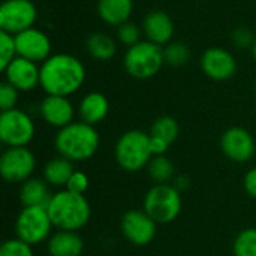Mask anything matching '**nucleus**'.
I'll use <instances>...</instances> for the list:
<instances>
[{"mask_svg": "<svg viewBox=\"0 0 256 256\" xmlns=\"http://www.w3.org/2000/svg\"><path fill=\"white\" fill-rule=\"evenodd\" d=\"M231 39H232V44L240 48V50H248V48H252L254 42H255V36H254V32L248 27H237L232 34H231Z\"/></svg>", "mask_w": 256, "mask_h": 256, "instance_id": "obj_32", "label": "nucleus"}, {"mask_svg": "<svg viewBox=\"0 0 256 256\" xmlns=\"http://www.w3.org/2000/svg\"><path fill=\"white\" fill-rule=\"evenodd\" d=\"M220 150L230 160L236 164H246L255 156V138L244 128H228L220 136Z\"/></svg>", "mask_w": 256, "mask_h": 256, "instance_id": "obj_12", "label": "nucleus"}, {"mask_svg": "<svg viewBox=\"0 0 256 256\" xmlns=\"http://www.w3.org/2000/svg\"><path fill=\"white\" fill-rule=\"evenodd\" d=\"M18 98H20V92L14 86H10L6 81L0 84V110L2 111L16 108Z\"/></svg>", "mask_w": 256, "mask_h": 256, "instance_id": "obj_31", "label": "nucleus"}, {"mask_svg": "<svg viewBox=\"0 0 256 256\" xmlns=\"http://www.w3.org/2000/svg\"><path fill=\"white\" fill-rule=\"evenodd\" d=\"M4 81L18 92H32L40 86V66L22 57H16L4 70Z\"/></svg>", "mask_w": 256, "mask_h": 256, "instance_id": "obj_15", "label": "nucleus"}, {"mask_svg": "<svg viewBox=\"0 0 256 256\" xmlns=\"http://www.w3.org/2000/svg\"><path fill=\"white\" fill-rule=\"evenodd\" d=\"M15 45H16V56L27 58L34 63H44L50 58L51 54V39L50 36L36 28H27L18 34H15Z\"/></svg>", "mask_w": 256, "mask_h": 256, "instance_id": "obj_13", "label": "nucleus"}, {"mask_svg": "<svg viewBox=\"0 0 256 256\" xmlns=\"http://www.w3.org/2000/svg\"><path fill=\"white\" fill-rule=\"evenodd\" d=\"M86 50L96 62H110L117 54V44L112 36L105 32H96L86 39Z\"/></svg>", "mask_w": 256, "mask_h": 256, "instance_id": "obj_22", "label": "nucleus"}, {"mask_svg": "<svg viewBox=\"0 0 256 256\" xmlns=\"http://www.w3.org/2000/svg\"><path fill=\"white\" fill-rule=\"evenodd\" d=\"M178 134H180L178 122L171 116H162V117L156 118L150 129V135L159 136L170 144H172L177 140Z\"/></svg>", "mask_w": 256, "mask_h": 256, "instance_id": "obj_25", "label": "nucleus"}, {"mask_svg": "<svg viewBox=\"0 0 256 256\" xmlns=\"http://www.w3.org/2000/svg\"><path fill=\"white\" fill-rule=\"evenodd\" d=\"M147 171L154 184H162L170 183V180L174 177L176 168L166 156H153L147 165Z\"/></svg>", "mask_w": 256, "mask_h": 256, "instance_id": "obj_24", "label": "nucleus"}, {"mask_svg": "<svg viewBox=\"0 0 256 256\" xmlns=\"http://www.w3.org/2000/svg\"><path fill=\"white\" fill-rule=\"evenodd\" d=\"M234 256H256V228L240 231L232 243Z\"/></svg>", "mask_w": 256, "mask_h": 256, "instance_id": "obj_27", "label": "nucleus"}, {"mask_svg": "<svg viewBox=\"0 0 256 256\" xmlns=\"http://www.w3.org/2000/svg\"><path fill=\"white\" fill-rule=\"evenodd\" d=\"M74 172H75L74 162H70L69 159L63 156H56L44 166L42 176H44V180L50 186L64 189Z\"/></svg>", "mask_w": 256, "mask_h": 256, "instance_id": "obj_23", "label": "nucleus"}, {"mask_svg": "<svg viewBox=\"0 0 256 256\" xmlns=\"http://www.w3.org/2000/svg\"><path fill=\"white\" fill-rule=\"evenodd\" d=\"M201 70L213 81H228L237 72V60L222 46L207 48L200 60Z\"/></svg>", "mask_w": 256, "mask_h": 256, "instance_id": "obj_14", "label": "nucleus"}, {"mask_svg": "<svg viewBox=\"0 0 256 256\" xmlns=\"http://www.w3.org/2000/svg\"><path fill=\"white\" fill-rule=\"evenodd\" d=\"M88 186H90L88 177H87L84 172H81V171H75V172L72 174V177L69 178V182H68V184H66L64 189H68V190H70V192H74V194L86 195Z\"/></svg>", "mask_w": 256, "mask_h": 256, "instance_id": "obj_33", "label": "nucleus"}, {"mask_svg": "<svg viewBox=\"0 0 256 256\" xmlns=\"http://www.w3.org/2000/svg\"><path fill=\"white\" fill-rule=\"evenodd\" d=\"M38 8L32 0H4L0 6V30L18 34L34 27Z\"/></svg>", "mask_w": 256, "mask_h": 256, "instance_id": "obj_10", "label": "nucleus"}, {"mask_svg": "<svg viewBox=\"0 0 256 256\" xmlns=\"http://www.w3.org/2000/svg\"><path fill=\"white\" fill-rule=\"evenodd\" d=\"M52 222L46 207H22L15 220V234L30 246H38L52 236Z\"/></svg>", "mask_w": 256, "mask_h": 256, "instance_id": "obj_7", "label": "nucleus"}, {"mask_svg": "<svg viewBox=\"0 0 256 256\" xmlns=\"http://www.w3.org/2000/svg\"><path fill=\"white\" fill-rule=\"evenodd\" d=\"M164 57H165V64H170L172 68H180L190 60L192 51L189 45L184 42H170L168 45L164 46Z\"/></svg>", "mask_w": 256, "mask_h": 256, "instance_id": "obj_26", "label": "nucleus"}, {"mask_svg": "<svg viewBox=\"0 0 256 256\" xmlns=\"http://www.w3.org/2000/svg\"><path fill=\"white\" fill-rule=\"evenodd\" d=\"M84 248V240L74 231H57L46 242L50 256H81Z\"/></svg>", "mask_w": 256, "mask_h": 256, "instance_id": "obj_20", "label": "nucleus"}, {"mask_svg": "<svg viewBox=\"0 0 256 256\" xmlns=\"http://www.w3.org/2000/svg\"><path fill=\"white\" fill-rule=\"evenodd\" d=\"M96 10L105 24L117 28L122 24L130 21L134 12V0H98Z\"/></svg>", "mask_w": 256, "mask_h": 256, "instance_id": "obj_19", "label": "nucleus"}, {"mask_svg": "<svg viewBox=\"0 0 256 256\" xmlns=\"http://www.w3.org/2000/svg\"><path fill=\"white\" fill-rule=\"evenodd\" d=\"M153 158L150 148V134L132 129L122 134L114 146V159L117 165L128 172L144 170Z\"/></svg>", "mask_w": 256, "mask_h": 256, "instance_id": "obj_4", "label": "nucleus"}, {"mask_svg": "<svg viewBox=\"0 0 256 256\" xmlns=\"http://www.w3.org/2000/svg\"><path fill=\"white\" fill-rule=\"evenodd\" d=\"M250 50H252V56H254V58L256 60V39H255V42H254V45H252V48H250Z\"/></svg>", "mask_w": 256, "mask_h": 256, "instance_id": "obj_37", "label": "nucleus"}, {"mask_svg": "<svg viewBox=\"0 0 256 256\" xmlns=\"http://www.w3.org/2000/svg\"><path fill=\"white\" fill-rule=\"evenodd\" d=\"M117 39L128 48L134 46L138 42H141V30L136 24L128 21L120 27H117Z\"/></svg>", "mask_w": 256, "mask_h": 256, "instance_id": "obj_30", "label": "nucleus"}, {"mask_svg": "<svg viewBox=\"0 0 256 256\" xmlns=\"http://www.w3.org/2000/svg\"><path fill=\"white\" fill-rule=\"evenodd\" d=\"M142 32L147 40L165 46L172 40L174 36L172 18L164 10H150L142 20Z\"/></svg>", "mask_w": 256, "mask_h": 256, "instance_id": "obj_17", "label": "nucleus"}, {"mask_svg": "<svg viewBox=\"0 0 256 256\" xmlns=\"http://www.w3.org/2000/svg\"><path fill=\"white\" fill-rule=\"evenodd\" d=\"M34 134V122L26 111L14 108L0 112V141L6 147H27Z\"/></svg>", "mask_w": 256, "mask_h": 256, "instance_id": "obj_8", "label": "nucleus"}, {"mask_svg": "<svg viewBox=\"0 0 256 256\" xmlns=\"http://www.w3.org/2000/svg\"><path fill=\"white\" fill-rule=\"evenodd\" d=\"M100 146V135L94 126L84 122H74L57 130L54 148L58 156L70 162H84L92 159Z\"/></svg>", "mask_w": 256, "mask_h": 256, "instance_id": "obj_2", "label": "nucleus"}, {"mask_svg": "<svg viewBox=\"0 0 256 256\" xmlns=\"http://www.w3.org/2000/svg\"><path fill=\"white\" fill-rule=\"evenodd\" d=\"M46 212L57 231L82 230L92 218V208L84 195L74 194L68 189H62L52 194Z\"/></svg>", "mask_w": 256, "mask_h": 256, "instance_id": "obj_3", "label": "nucleus"}, {"mask_svg": "<svg viewBox=\"0 0 256 256\" xmlns=\"http://www.w3.org/2000/svg\"><path fill=\"white\" fill-rule=\"evenodd\" d=\"M243 184H244V190L249 196H252L254 200H256V166L250 168L246 176H244V180H243Z\"/></svg>", "mask_w": 256, "mask_h": 256, "instance_id": "obj_35", "label": "nucleus"}, {"mask_svg": "<svg viewBox=\"0 0 256 256\" xmlns=\"http://www.w3.org/2000/svg\"><path fill=\"white\" fill-rule=\"evenodd\" d=\"M164 64V46L147 39L129 46L123 56L124 70L135 80H150L156 76Z\"/></svg>", "mask_w": 256, "mask_h": 256, "instance_id": "obj_6", "label": "nucleus"}, {"mask_svg": "<svg viewBox=\"0 0 256 256\" xmlns=\"http://www.w3.org/2000/svg\"><path fill=\"white\" fill-rule=\"evenodd\" d=\"M52 194L44 178H28L20 188V201L22 207H46Z\"/></svg>", "mask_w": 256, "mask_h": 256, "instance_id": "obj_21", "label": "nucleus"}, {"mask_svg": "<svg viewBox=\"0 0 256 256\" xmlns=\"http://www.w3.org/2000/svg\"><path fill=\"white\" fill-rule=\"evenodd\" d=\"M39 114L45 123L56 129H62L74 123L75 106L66 96L46 94L39 105Z\"/></svg>", "mask_w": 256, "mask_h": 256, "instance_id": "obj_16", "label": "nucleus"}, {"mask_svg": "<svg viewBox=\"0 0 256 256\" xmlns=\"http://www.w3.org/2000/svg\"><path fill=\"white\" fill-rule=\"evenodd\" d=\"M110 112V100L100 92H90L87 93L78 105V116L81 122L96 126L98 123L104 122Z\"/></svg>", "mask_w": 256, "mask_h": 256, "instance_id": "obj_18", "label": "nucleus"}, {"mask_svg": "<svg viewBox=\"0 0 256 256\" xmlns=\"http://www.w3.org/2000/svg\"><path fill=\"white\" fill-rule=\"evenodd\" d=\"M36 170V156L27 147H8L0 156V174L12 184H22Z\"/></svg>", "mask_w": 256, "mask_h": 256, "instance_id": "obj_9", "label": "nucleus"}, {"mask_svg": "<svg viewBox=\"0 0 256 256\" xmlns=\"http://www.w3.org/2000/svg\"><path fill=\"white\" fill-rule=\"evenodd\" d=\"M189 184H190L189 177H188V176H180V177L176 178V184H174V186H176L180 192H183V190H186V189L189 188Z\"/></svg>", "mask_w": 256, "mask_h": 256, "instance_id": "obj_36", "label": "nucleus"}, {"mask_svg": "<svg viewBox=\"0 0 256 256\" xmlns=\"http://www.w3.org/2000/svg\"><path fill=\"white\" fill-rule=\"evenodd\" d=\"M15 36L0 30V69L2 72L16 58Z\"/></svg>", "mask_w": 256, "mask_h": 256, "instance_id": "obj_28", "label": "nucleus"}, {"mask_svg": "<svg viewBox=\"0 0 256 256\" xmlns=\"http://www.w3.org/2000/svg\"><path fill=\"white\" fill-rule=\"evenodd\" d=\"M255 90H256V82H255Z\"/></svg>", "mask_w": 256, "mask_h": 256, "instance_id": "obj_38", "label": "nucleus"}, {"mask_svg": "<svg viewBox=\"0 0 256 256\" xmlns=\"http://www.w3.org/2000/svg\"><path fill=\"white\" fill-rule=\"evenodd\" d=\"M86 81L84 63L72 54H52L40 64V88L46 94L66 96L76 93Z\"/></svg>", "mask_w": 256, "mask_h": 256, "instance_id": "obj_1", "label": "nucleus"}, {"mask_svg": "<svg viewBox=\"0 0 256 256\" xmlns=\"http://www.w3.org/2000/svg\"><path fill=\"white\" fill-rule=\"evenodd\" d=\"M170 142H166L165 140L159 138V136H153L150 135V148L153 156H165L166 152L170 150Z\"/></svg>", "mask_w": 256, "mask_h": 256, "instance_id": "obj_34", "label": "nucleus"}, {"mask_svg": "<svg viewBox=\"0 0 256 256\" xmlns=\"http://www.w3.org/2000/svg\"><path fill=\"white\" fill-rule=\"evenodd\" d=\"M123 237L136 248L150 244L158 232V224L144 210H129L120 220Z\"/></svg>", "mask_w": 256, "mask_h": 256, "instance_id": "obj_11", "label": "nucleus"}, {"mask_svg": "<svg viewBox=\"0 0 256 256\" xmlns=\"http://www.w3.org/2000/svg\"><path fill=\"white\" fill-rule=\"evenodd\" d=\"M182 207V192L170 183L152 186L142 200V210L158 225H166L174 222L180 216Z\"/></svg>", "mask_w": 256, "mask_h": 256, "instance_id": "obj_5", "label": "nucleus"}, {"mask_svg": "<svg viewBox=\"0 0 256 256\" xmlns=\"http://www.w3.org/2000/svg\"><path fill=\"white\" fill-rule=\"evenodd\" d=\"M0 256H34L33 246L20 240L18 237L9 238L2 243L0 246Z\"/></svg>", "mask_w": 256, "mask_h": 256, "instance_id": "obj_29", "label": "nucleus"}]
</instances>
